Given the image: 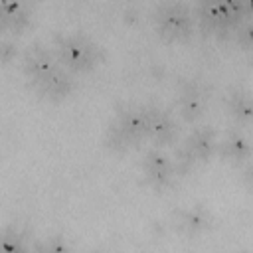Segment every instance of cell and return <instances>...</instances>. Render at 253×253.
Segmentation results:
<instances>
[{"label": "cell", "instance_id": "cell-1", "mask_svg": "<svg viewBox=\"0 0 253 253\" xmlns=\"http://www.w3.org/2000/svg\"><path fill=\"white\" fill-rule=\"evenodd\" d=\"M55 51H57L59 61L75 71H87L99 59V47L85 36H77V34L57 36Z\"/></svg>", "mask_w": 253, "mask_h": 253}, {"label": "cell", "instance_id": "cell-2", "mask_svg": "<svg viewBox=\"0 0 253 253\" xmlns=\"http://www.w3.org/2000/svg\"><path fill=\"white\" fill-rule=\"evenodd\" d=\"M154 18L160 34L170 40H182L192 34V28H194L192 12L184 4H178V2L160 4L154 10Z\"/></svg>", "mask_w": 253, "mask_h": 253}, {"label": "cell", "instance_id": "cell-3", "mask_svg": "<svg viewBox=\"0 0 253 253\" xmlns=\"http://www.w3.org/2000/svg\"><path fill=\"white\" fill-rule=\"evenodd\" d=\"M59 65H57L53 53L47 47H43L40 43H30L26 47V51H24V71L32 79V83L42 79L43 75L51 73Z\"/></svg>", "mask_w": 253, "mask_h": 253}, {"label": "cell", "instance_id": "cell-4", "mask_svg": "<svg viewBox=\"0 0 253 253\" xmlns=\"http://www.w3.org/2000/svg\"><path fill=\"white\" fill-rule=\"evenodd\" d=\"M142 111L146 115L148 136L156 144H168L176 138V125L168 113H164L158 107H142Z\"/></svg>", "mask_w": 253, "mask_h": 253}, {"label": "cell", "instance_id": "cell-5", "mask_svg": "<svg viewBox=\"0 0 253 253\" xmlns=\"http://www.w3.org/2000/svg\"><path fill=\"white\" fill-rule=\"evenodd\" d=\"M142 168L146 172V178L150 184H154L156 188H162V186H168L174 178V172H172V162L166 154L158 152V150H150L146 152L144 160H142Z\"/></svg>", "mask_w": 253, "mask_h": 253}, {"label": "cell", "instance_id": "cell-6", "mask_svg": "<svg viewBox=\"0 0 253 253\" xmlns=\"http://www.w3.org/2000/svg\"><path fill=\"white\" fill-rule=\"evenodd\" d=\"M34 87L47 99H63L73 91V79L69 73L57 67L51 73L43 75L42 79L34 81Z\"/></svg>", "mask_w": 253, "mask_h": 253}, {"label": "cell", "instance_id": "cell-7", "mask_svg": "<svg viewBox=\"0 0 253 253\" xmlns=\"http://www.w3.org/2000/svg\"><path fill=\"white\" fill-rule=\"evenodd\" d=\"M115 121L126 130V134L134 140V144H138L144 136H148L146 115H144L142 107L126 105V107H123V109L117 111V119H115Z\"/></svg>", "mask_w": 253, "mask_h": 253}, {"label": "cell", "instance_id": "cell-8", "mask_svg": "<svg viewBox=\"0 0 253 253\" xmlns=\"http://www.w3.org/2000/svg\"><path fill=\"white\" fill-rule=\"evenodd\" d=\"M184 144L190 148V152L200 162V160H208L217 150V136H215L213 128L200 126V128H194L192 130V134L188 136V140Z\"/></svg>", "mask_w": 253, "mask_h": 253}, {"label": "cell", "instance_id": "cell-9", "mask_svg": "<svg viewBox=\"0 0 253 253\" xmlns=\"http://www.w3.org/2000/svg\"><path fill=\"white\" fill-rule=\"evenodd\" d=\"M0 251L2 253H30L28 231L18 225L0 227Z\"/></svg>", "mask_w": 253, "mask_h": 253}, {"label": "cell", "instance_id": "cell-10", "mask_svg": "<svg viewBox=\"0 0 253 253\" xmlns=\"http://www.w3.org/2000/svg\"><path fill=\"white\" fill-rule=\"evenodd\" d=\"M219 154L229 162H241L249 156V142L239 132H229L221 142H217Z\"/></svg>", "mask_w": 253, "mask_h": 253}, {"label": "cell", "instance_id": "cell-11", "mask_svg": "<svg viewBox=\"0 0 253 253\" xmlns=\"http://www.w3.org/2000/svg\"><path fill=\"white\" fill-rule=\"evenodd\" d=\"M178 225L188 233H202L211 225V213L200 206L184 210L178 217Z\"/></svg>", "mask_w": 253, "mask_h": 253}, {"label": "cell", "instance_id": "cell-12", "mask_svg": "<svg viewBox=\"0 0 253 253\" xmlns=\"http://www.w3.org/2000/svg\"><path fill=\"white\" fill-rule=\"evenodd\" d=\"M180 115L186 121H196L204 115V95L196 89H188L180 97Z\"/></svg>", "mask_w": 253, "mask_h": 253}, {"label": "cell", "instance_id": "cell-13", "mask_svg": "<svg viewBox=\"0 0 253 253\" xmlns=\"http://www.w3.org/2000/svg\"><path fill=\"white\" fill-rule=\"evenodd\" d=\"M105 142H107V146H109V148L119 150V152H123V150H128V148L136 146V144H134V140L126 134V130H125L117 121H113V123L107 126V130H105Z\"/></svg>", "mask_w": 253, "mask_h": 253}, {"label": "cell", "instance_id": "cell-14", "mask_svg": "<svg viewBox=\"0 0 253 253\" xmlns=\"http://www.w3.org/2000/svg\"><path fill=\"white\" fill-rule=\"evenodd\" d=\"M227 109L229 113L239 119V121H247L251 117V97L247 91H235L229 95V101H227Z\"/></svg>", "mask_w": 253, "mask_h": 253}, {"label": "cell", "instance_id": "cell-15", "mask_svg": "<svg viewBox=\"0 0 253 253\" xmlns=\"http://www.w3.org/2000/svg\"><path fill=\"white\" fill-rule=\"evenodd\" d=\"M196 164H198V160L190 152V148L186 144L178 146V150L174 154V160H172V172H174V176H186L190 170H194Z\"/></svg>", "mask_w": 253, "mask_h": 253}, {"label": "cell", "instance_id": "cell-16", "mask_svg": "<svg viewBox=\"0 0 253 253\" xmlns=\"http://www.w3.org/2000/svg\"><path fill=\"white\" fill-rule=\"evenodd\" d=\"M233 38L237 40V43L241 47L247 49L251 45V40H253V26H251V22L249 20H243L241 24H237L235 30H233Z\"/></svg>", "mask_w": 253, "mask_h": 253}, {"label": "cell", "instance_id": "cell-17", "mask_svg": "<svg viewBox=\"0 0 253 253\" xmlns=\"http://www.w3.org/2000/svg\"><path fill=\"white\" fill-rule=\"evenodd\" d=\"M18 55V47L12 40H6V38H0V63H10L14 61Z\"/></svg>", "mask_w": 253, "mask_h": 253}, {"label": "cell", "instance_id": "cell-18", "mask_svg": "<svg viewBox=\"0 0 253 253\" xmlns=\"http://www.w3.org/2000/svg\"><path fill=\"white\" fill-rule=\"evenodd\" d=\"M42 243H43V247H45V251H47V253H71V249H69L67 241H65L63 237H59V235L47 237V239H45V241H42Z\"/></svg>", "mask_w": 253, "mask_h": 253}, {"label": "cell", "instance_id": "cell-19", "mask_svg": "<svg viewBox=\"0 0 253 253\" xmlns=\"http://www.w3.org/2000/svg\"><path fill=\"white\" fill-rule=\"evenodd\" d=\"M30 253H47V251H45L43 243H36L34 247H30Z\"/></svg>", "mask_w": 253, "mask_h": 253}, {"label": "cell", "instance_id": "cell-20", "mask_svg": "<svg viewBox=\"0 0 253 253\" xmlns=\"http://www.w3.org/2000/svg\"><path fill=\"white\" fill-rule=\"evenodd\" d=\"M134 20L136 18V8H132V10H125V20Z\"/></svg>", "mask_w": 253, "mask_h": 253}]
</instances>
